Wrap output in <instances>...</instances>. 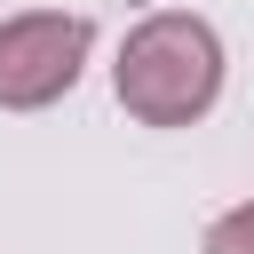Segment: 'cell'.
<instances>
[{
    "label": "cell",
    "mask_w": 254,
    "mask_h": 254,
    "mask_svg": "<svg viewBox=\"0 0 254 254\" xmlns=\"http://www.w3.org/2000/svg\"><path fill=\"white\" fill-rule=\"evenodd\" d=\"M198 254H254V198H238V206H222V214L206 222V238H198Z\"/></svg>",
    "instance_id": "cell-3"
},
{
    "label": "cell",
    "mask_w": 254,
    "mask_h": 254,
    "mask_svg": "<svg viewBox=\"0 0 254 254\" xmlns=\"http://www.w3.org/2000/svg\"><path fill=\"white\" fill-rule=\"evenodd\" d=\"M95 56V24L79 8H24L0 16V111H48L79 87Z\"/></svg>",
    "instance_id": "cell-2"
},
{
    "label": "cell",
    "mask_w": 254,
    "mask_h": 254,
    "mask_svg": "<svg viewBox=\"0 0 254 254\" xmlns=\"http://www.w3.org/2000/svg\"><path fill=\"white\" fill-rule=\"evenodd\" d=\"M222 32L190 8H151L127 24L119 56H111V95L135 127H198L222 103Z\"/></svg>",
    "instance_id": "cell-1"
}]
</instances>
